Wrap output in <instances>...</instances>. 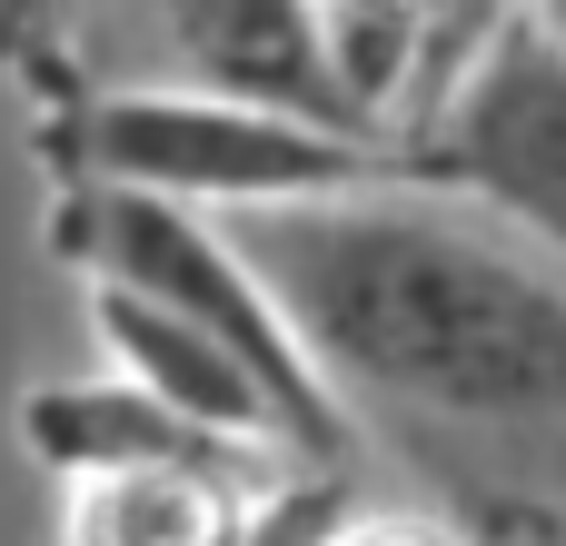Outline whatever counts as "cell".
Instances as JSON below:
<instances>
[{"mask_svg":"<svg viewBox=\"0 0 566 546\" xmlns=\"http://www.w3.org/2000/svg\"><path fill=\"white\" fill-rule=\"evenodd\" d=\"M229 249L259 269L318 378L497 428L566 418V269L547 259L428 199L229 209Z\"/></svg>","mask_w":566,"mask_h":546,"instance_id":"1","label":"cell"},{"mask_svg":"<svg viewBox=\"0 0 566 546\" xmlns=\"http://www.w3.org/2000/svg\"><path fill=\"white\" fill-rule=\"evenodd\" d=\"M60 159L80 169V189H139V199H219V209H308V199H378L408 169V149L388 139H348L289 109H249V99H209V90H119L70 109Z\"/></svg>","mask_w":566,"mask_h":546,"instance_id":"2","label":"cell"},{"mask_svg":"<svg viewBox=\"0 0 566 546\" xmlns=\"http://www.w3.org/2000/svg\"><path fill=\"white\" fill-rule=\"evenodd\" d=\"M60 249L90 269V288H129V298L189 318L199 338H219V348L259 378V398H269V418H279V448L308 458V468H338L348 418H338L318 358L298 348V328L279 318V298L259 288V269L229 249V229H209V219L179 209V199L80 189L70 219H60Z\"/></svg>","mask_w":566,"mask_h":546,"instance_id":"3","label":"cell"},{"mask_svg":"<svg viewBox=\"0 0 566 546\" xmlns=\"http://www.w3.org/2000/svg\"><path fill=\"white\" fill-rule=\"evenodd\" d=\"M408 169L507 209L537 249L566 259V40L537 10H507V30L468 60V80L428 109Z\"/></svg>","mask_w":566,"mask_h":546,"instance_id":"4","label":"cell"},{"mask_svg":"<svg viewBox=\"0 0 566 546\" xmlns=\"http://www.w3.org/2000/svg\"><path fill=\"white\" fill-rule=\"evenodd\" d=\"M169 30V60L209 90V99H249V109H289L348 139H378L328 60V20L318 0H149Z\"/></svg>","mask_w":566,"mask_h":546,"instance_id":"5","label":"cell"},{"mask_svg":"<svg viewBox=\"0 0 566 546\" xmlns=\"http://www.w3.org/2000/svg\"><path fill=\"white\" fill-rule=\"evenodd\" d=\"M20 438L40 468L60 477H169V468H269V448L249 438H219V428H189L179 408H159L149 388L129 378H99V388H40L20 408Z\"/></svg>","mask_w":566,"mask_h":546,"instance_id":"6","label":"cell"},{"mask_svg":"<svg viewBox=\"0 0 566 546\" xmlns=\"http://www.w3.org/2000/svg\"><path fill=\"white\" fill-rule=\"evenodd\" d=\"M90 328H99V348L129 368V388H149V398L179 408L189 428L279 448V418H269L259 378H249L219 338H199L189 318H169V308H149V298H129V288H90Z\"/></svg>","mask_w":566,"mask_h":546,"instance_id":"7","label":"cell"},{"mask_svg":"<svg viewBox=\"0 0 566 546\" xmlns=\"http://www.w3.org/2000/svg\"><path fill=\"white\" fill-rule=\"evenodd\" d=\"M70 30V0H0V70H30Z\"/></svg>","mask_w":566,"mask_h":546,"instance_id":"8","label":"cell"},{"mask_svg":"<svg viewBox=\"0 0 566 546\" xmlns=\"http://www.w3.org/2000/svg\"><path fill=\"white\" fill-rule=\"evenodd\" d=\"M338 537V487H289V507H279V527L259 546H328Z\"/></svg>","mask_w":566,"mask_h":546,"instance_id":"9","label":"cell"},{"mask_svg":"<svg viewBox=\"0 0 566 546\" xmlns=\"http://www.w3.org/2000/svg\"><path fill=\"white\" fill-rule=\"evenodd\" d=\"M328 546H458V537H438V527H418V517H358V527H338Z\"/></svg>","mask_w":566,"mask_h":546,"instance_id":"10","label":"cell"},{"mask_svg":"<svg viewBox=\"0 0 566 546\" xmlns=\"http://www.w3.org/2000/svg\"><path fill=\"white\" fill-rule=\"evenodd\" d=\"M537 20H547V30H557V40H566V0H537Z\"/></svg>","mask_w":566,"mask_h":546,"instance_id":"11","label":"cell"}]
</instances>
